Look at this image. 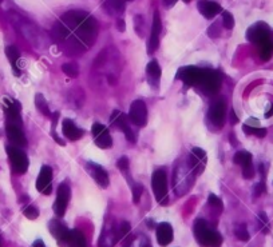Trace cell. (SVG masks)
<instances>
[{"label": "cell", "instance_id": "cell-15", "mask_svg": "<svg viewBox=\"0 0 273 247\" xmlns=\"http://www.w3.org/2000/svg\"><path fill=\"white\" fill-rule=\"evenodd\" d=\"M189 167L193 171V174L200 175L206 166V153L200 147H194L191 154L189 155Z\"/></svg>", "mask_w": 273, "mask_h": 247}, {"label": "cell", "instance_id": "cell-52", "mask_svg": "<svg viewBox=\"0 0 273 247\" xmlns=\"http://www.w3.org/2000/svg\"><path fill=\"white\" fill-rule=\"evenodd\" d=\"M0 3H2V0H0Z\"/></svg>", "mask_w": 273, "mask_h": 247}, {"label": "cell", "instance_id": "cell-34", "mask_svg": "<svg viewBox=\"0 0 273 247\" xmlns=\"http://www.w3.org/2000/svg\"><path fill=\"white\" fill-rule=\"evenodd\" d=\"M235 234L236 237L239 238L240 240H243V242L249 240V233H248V229H246L245 224H239V226H236Z\"/></svg>", "mask_w": 273, "mask_h": 247}, {"label": "cell", "instance_id": "cell-21", "mask_svg": "<svg viewBox=\"0 0 273 247\" xmlns=\"http://www.w3.org/2000/svg\"><path fill=\"white\" fill-rule=\"evenodd\" d=\"M7 109H6V116H7V125L22 127V118H21V106L16 102H12L10 99H6Z\"/></svg>", "mask_w": 273, "mask_h": 247}, {"label": "cell", "instance_id": "cell-29", "mask_svg": "<svg viewBox=\"0 0 273 247\" xmlns=\"http://www.w3.org/2000/svg\"><path fill=\"white\" fill-rule=\"evenodd\" d=\"M6 55H7L8 60L11 61V65L14 67L15 74H21V71H17V60L21 58V54L17 51V48L15 47V46H7V47H6Z\"/></svg>", "mask_w": 273, "mask_h": 247}, {"label": "cell", "instance_id": "cell-36", "mask_svg": "<svg viewBox=\"0 0 273 247\" xmlns=\"http://www.w3.org/2000/svg\"><path fill=\"white\" fill-rule=\"evenodd\" d=\"M222 23H224V27L226 30H232L235 27V19L230 15V12L228 11H222Z\"/></svg>", "mask_w": 273, "mask_h": 247}, {"label": "cell", "instance_id": "cell-31", "mask_svg": "<svg viewBox=\"0 0 273 247\" xmlns=\"http://www.w3.org/2000/svg\"><path fill=\"white\" fill-rule=\"evenodd\" d=\"M35 106H36V109L45 116H47V118L51 116V112H50V109H48L47 102H46L45 96L42 94H36V96H35Z\"/></svg>", "mask_w": 273, "mask_h": 247}, {"label": "cell", "instance_id": "cell-2", "mask_svg": "<svg viewBox=\"0 0 273 247\" xmlns=\"http://www.w3.org/2000/svg\"><path fill=\"white\" fill-rule=\"evenodd\" d=\"M194 237L197 242L204 247H220L222 243V237L220 233L212 230L208 226V223L204 219H196L194 227Z\"/></svg>", "mask_w": 273, "mask_h": 247}, {"label": "cell", "instance_id": "cell-20", "mask_svg": "<svg viewBox=\"0 0 273 247\" xmlns=\"http://www.w3.org/2000/svg\"><path fill=\"white\" fill-rule=\"evenodd\" d=\"M6 132H7V138L11 142V145L15 147H26L27 146V139L24 136L22 127H16V126H6Z\"/></svg>", "mask_w": 273, "mask_h": 247}, {"label": "cell", "instance_id": "cell-3", "mask_svg": "<svg viewBox=\"0 0 273 247\" xmlns=\"http://www.w3.org/2000/svg\"><path fill=\"white\" fill-rule=\"evenodd\" d=\"M10 19L15 27L21 31L22 34L26 36V39H28L31 43L34 44L35 47L36 48L42 47V40H43V36H42L41 31L35 27L34 24L27 22L26 19H23L21 15L14 12V11H11L10 12Z\"/></svg>", "mask_w": 273, "mask_h": 247}, {"label": "cell", "instance_id": "cell-48", "mask_svg": "<svg viewBox=\"0 0 273 247\" xmlns=\"http://www.w3.org/2000/svg\"><path fill=\"white\" fill-rule=\"evenodd\" d=\"M118 30L120 31H125V22L121 19L120 22H118Z\"/></svg>", "mask_w": 273, "mask_h": 247}, {"label": "cell", "instance_id": "cell-43", "mask_svg": "<svg viewBox=\"0 0 273 247\" xmlns=\"http://www.w3.org/2000/svg\"><path fill=\"white\" fill-rule=\"evenodd\" d=\"M265 184H264V182H260L257 183L256 186H255V190H253V195L255 196H260L263 193H265Z\"/></svg>", "mask_w": 273, "mask_h": 247}, {"label": "cell", "instance_id": "cell-44", "mask_svg": "<svg viewBox=\"0 0 273 247\" xmlns=\"http://www.w3.org/2000/svg\"><path fill=\"white\" fill-rule=\"evenodd\" d=\"M245 125L250 126V127H259V120H257V119L250 118V119H248V120H246Z\"/></svg>", "mask_w": 273, "mask_h": 247}, {"label": "cell", "instance_id": "cell-12", "mask_svg": "<svg viewBox=\"0 0 273 247\" xmlns=\"http://www.w3.org/2000/svg\"><path fill=\"white\" fill-rule=\"evenodd\" d=\"M91 134L99 149H110L113 146V139H111L109 130H107V127L101 125V123H94L91 129Z\"/></svg>", "mask_w": 273, "mask_h": 247}, {"label": "cell", "instance_id": "cell-11", "mask_svg": "<svg viewBox=\"0 0 273 247\" xmlns=\"http://www.w3.org/2000/svg\"><path fill=\"white\" fill-rule=\"evenodd\" d=\"M208 118L209 120H210V123H212L215 127H217V129H220V127L224 126V122H225L226 118V105L222 99H219L217 102H215L210 106Z\"/></svg>", "mask_w": 273, "mask_h": 247}, {"label": "cell", "instance_id": "cell-1", "mask_svg": "<svg viewBox=\"0 0 273 247\" xmlns=\"http://www.w3.org/2000/svg\"><path fill=\"white\" fill-rule=\"evenodd\" d=\"M58 40L74 39L81 48H90L96 39L98 23L85 11H71L62 17L54 28Z\"/></svg>", "mask_w": 273, "mask_h": 247}, {"label": "cell", "instance_id": "cell-26", "mask_svg": "<svg viewBox=\"0 0 273 247\" xmlns=\"http://www.w3.org/2000/svg\"><path fill=\"white\" fill-rule=\"evenodd\" d=\"M62 130L65 134L66 138L68 140H79L83 136V131L79 127H76L75 123L70 120V119H65L62 123Z\"/></svg>", "mask_w": 273, "mask_h": 247}, {"label": "cell", "instance_id": "cell-24", "mask_svg": "<svg viewBox=\"0 0 273 247\" xmlns=\"http://www.w3.org/2000/svg\"><path fill=\"white\" fill-rule=\"evenodd\" d=\"M118 239H120V235L115 233L113 224L107 223L103 227V231L99 238V247H113Z\"/></svg>", "mask_w": 273, "mask_h": 247}, {"label": "cell", "instance_id": "cell-7", "mask_svg": "<svg viewBox=\"0 0 273 247\" xmlns=\"http://www.w3.org/2000/svg\"><path fill=\"white\" fill-rule=\"evenodd\" d=\"M7 154L11 160L12 169L15 173L24 174L28 169V158L19 147L15 146H7Z\"/></svg>", "mask_w": 273, "mask_h": 247}, {"label": "cell", "instance_id": "cell-19", "mask_svg": "<svg viewBox=\"0 0 273 247\" xmlns=\"http://www.w3.org/2000/svg\"><path fill=\"white\" fill-rule=\"evenodd\" d=\"M198 11L201 12V15L206 19H213L220 12H222V8L219 3L212 2V0H200L197 3Z\"/></svg>", "mask_w": 273, "mask_h": 247}, {"label": "cell", "instance_id": "cell-45", "mask_svg": "<svg viewBox=\"0 0 273 247\" xmlns=\"http://www.w3.org/2000/svg\"><path fill=\"white\" fill-rule=\"evenodd\" d=\"M177 2L178 0H164V4H165V7L170 8V7H173Z\"/></svg>", "mask_w": 273, "mask_h": 247}, {"label": "cell", "instance_id": "cell-5", "mask_svg": "<svg viewBox=\"0 0 273 247\" xmlns=\"http://www.w3.org/2000/svg\"><path fill=\"white\" fill-rule=\"evenodd\" d=\"M190 173H193L190 167L185 166L184 163H181L180 166H177L174 173V191L177 195H184L186 191L191 187L190 180Z\"/></svg>", "mask_w": 273, "mask_h": 247}, {"label": "cell", "instance_id": "cell-33", "mask_svg": "<svg viewBox=\"0 0 273 247\" xmlns=\"http://www.w3.org/2000/svg\"><path fill=\"white\" fill-rule=\"evenodd\" d=\"M244 131L248 134V135H256L257 138H264L266 135L265 129H260V127H250V126L244 125Z\"/></svg>", "mask_w": 273, "mask_h": 247}, {"label": "cell", "instance_id": "cell-23", "mask_svg": "<svg viewBox=\"0 0 273 247\" xmlns=\"http://www.w3.org/2000/svg\"><path fill=\"white\" fill-rule=\"evenodd\" d=\"M173 237H174V233H173V227L170 223L167 222H162L157 226V240L160 246L165 247L169 243L173 242Z\"/></svg>", "mask_w": 273, "mask_h": 247}, {"label": "cell", "instance_id": "cell-47", "mask_svg": "<svg viewBox=\"0 0 273 247\" xmlns=\"http://www.w3.org/2000/svg\"><path fill=\"white\" fill-rule=\"evenodd\" d=\"M230 119H232V125H236V123L239 122V118H237V116H236V114H235V111H232L230 112Z\"/></svg>", "mask_w": 273, "mask_h": 247}, {"label": "cell", "instance_id": "cell-22", "mask_svg": "<svg viewBox=\"0 0 273 247\" xmlns=\"http://www.w3.org/2000/svg\"><path fill=\"white\" fill-rule=\"evenodd\" d=\"M87 170L90 171L92 178L95 179V182L98 183L99 187L106 189V187L109 186V183H110L109 175H107V171L103 169L102 166H99V164H96V163H89Z\"/></svg>", "mask_w": 273, "mask_h": 247}, {"label": "cell", "instance_id": "cell-28", "mask_svg": "<svg viewBox=\"0 0 273 247\" xmlns=\"http://www.w3.org/2000/svg\"><path fill=\"white\" fill-rule=\"evenodd\" d=\"M259 52L260 58L263 59L264 61L269 60L273 55V40L272 39H268V40L263 42L261 44H259Z\"/></svg>", "mask_w": 273, "mask_h": 247}, {"label": "cell", "instance_id": "cell-25", "mask_svg": "<svg viewBox=\"0 0 273 247\" xmlns=\"http://www.w3.org/2000/svg\"><path fill=\"white\" fill-rule=\"evenodd\" d=\"M146 75L147 80H149V85L157 90L160 87V78H161V67L158 65V61L151 60L149 65L146 66Z\"/></svg>", "mask_w": 273, "mask_h": 247}, {"label": "cell", "instance_id": "cell-50", "mask_svg": "<svg viewBox=\"0 0 273 247\" xmlns=\"http://www.w3.org/2000/svg\"><path fill=\"white\" fill-rule=\"evenodd\" d=\"M185 3H190V0H184Z\"/></svg>", "mask_w": 273, "mask_h": 247}, {"label": "cell", "instance_id": "cell-27", "mask_svg": "<svg viewBox=\"0 0 273 247\" xmlns=\"http://www.w3.org/2000/svg\"><path fill=\"white\" fill-rule=\"evenodd\" d=\"M67 246L68 247H87L86 244V238L83 235V233H81L79 230L74 229L70 230V235L67 239Z\"/></svg>", "mask_w": 273, "mask_h": 247}, {"label": "cell", "instance_id": "cell-6", "mask_svg": "<svg viewBox=\"0 0 273 247\" xmlns=\"http://www.w3.org/2000/svg\"><path fill=\"white\" fill-rule=\"evenodd\" d=\"M221 83L222 79L219 72L212 71V70H204L201 80H200L197 86L201 87V90L205 94H216L221 87Z\"/></svg>", "mask_w": 273, "mask_h": 247}, {"label": "cell", "instance_id": "cell-49", "mask_svg": "<svg viewBox=\"0 0 273 247\" xmlns=\"http://www.w3.org/2000/svg\"><path fill=\"white\" fill-rule=\"evenodd\" d=\"M272 115H273V105L270 106L269 111H268V112H266V114H265V118H270V116H272Z\"/></svg>", "mask_w": 273, "mask_h": 247}, {"label": "cell", "instance_id": "cell-46", "mask_svg": "<svg viewBox=\"0 0 273 247\" xmlns=\"http://www.w3.org/2000/svg\"><path fill=\"white\" fill-rule=\"evenodd\" d=\"M32 247H46V244L43 240L38 239V240H35L34 243H32Z\"/></svg>", "mask_w": 273, "mask_h": 247}, {"label": "cell", "instance_id": "cell-51", "mask_svg": "<svg viewBox=\"0 0 273 247\" xmlns=\"http://www.w3.org/2000/svg\"><path fill=\"white\" fill-rule=\"evenodd\" d=\"M0 246H2V239H0Z\"/></svg>", "mask_w": 273, "mask_h": 247}, {"label": "cell", "instance_id": "cell-42", "mask_svg": "<svg viewBox=\"0 0 273 247\" xmlns=\"http://www.w3.org/2000/svg\"><path fill=\"white\" fill-rule=\"evenodd\" d=\"M129 233H130V223L129 222H122V223H121V227H120V231H118V235H120V238H123Z\"/></svg>", "mask_w": 273, "mask_h": 247}, {"label": "cell", "instance_id": "cell-35", "mask_svg": "<svg viewBox=\"0 0 273 247\" xmlns=\"http://www.w3.org/2000/svg\"><path fill=\"white\" fill-rule=\"evenodd\" d=\"M259 224H260V229H261V231H263L264 234H268L270 231L269 220H268V217H266L265 213L259 214Z\"/></svg>", "mask_w": 273, "mask_h": 247}, {"label": "cell", "instance_id": "cell-39", "mask_svg": "<svg viewBox=\"0 0 273 247\" xmlns=\"http://www.w3.org/2000/svg\"><path fill=\"white\" fill-rule=\"evenodd\" d=\"M118 169L125 174V176H129V159L126 156H122L118 159Z\"/></svg>", "mask_w": 273, "mask_h": 247}, {"label": "cell", "instance_id": "cell-32", "mask_svg": "<svg viewBox=\"0 0 273 247\" xmlns=\"http://www.w3.org/2000/svg\"><path fill=\"white\" fill-rule=\"evenodd\" d=\"M62 70H63V72H65L67 76H70V78H76L79 74V68H78V65L76 63H66V65L62 66Z\"/></svg>", "mask_w": 273, "mask_h": 247}, {"label": "cell", "instance_id": "cell-40", "mask_svg": "<svg viewBox=\"0 0 273 247\" xmlns=\"http://www.w3.org/2000/svg\"><path fill=\"white\" fill-rule=\"evenodd\" d=\"M24 215L28 218V219H36L39 217V211L35 206H28L24 209Z\"/></svg>", "mask_w": 273, "mask_h": 247}, {"label": "cell", "instance_id": "cell-13", "mask_svg": "<svg viewBox=\"0 0 273 247\" xmlns=\"http://www.w3.org/2000/svg\"><path fill=\"white\" fill-rule=\"evenodd\" d=\"M202 71H204V68H198L194 67V66L182 67L177 72V78L184 81L185 85L197 86L200 83V80H201Z\"/></svg>", "mask_w": 273, "mask_h": 247}, {"label": "cell", "instance_id": "cell-30", "mask_svg": "<svg viewBox=\"0 0 273 247\" xmlns=\"http://www.w3.org/2000/svg\"><path fill=\"white\" fill-rule=\"evenodd\" d=\"M233 160H235L236 164L245 167L248 164H252V155L248 151H239V153H236Z\"/></svg>", "mask_w": 273, "mask_h": 247}, {"label": "cell", "instance_id": "cell-16", "mask_svg": "<svg viewBox=\"0 0 273 247\" xmlns=\"http://www.w3.org/2000/svg\"><path fill=\"white\" fill-rule=\"evenodd\" d=\"M52 170L51 167L43 166L39 173L38 179H36V190L39 193L45 194V195H50L52 193Z\"/></svg>", "mask_w": 273, "mask_h": 247}, {"label": "cell", "instance_id": "cell-8", "mask_svg": "<svg viewBox=\"0 0 273 247\" xmlns=\"http://www.w3.org/2000/svg\"><path fill=\"white\" fill-rule=\"evenodd\" d=\"M129 119L138 127H144L147 122V109L144 100L136 99L131 103L129 111Z\"/></svg>", "mask_w": 273, "mask_h": 247}, {"label": "cell", "instance_id": "cell-38", "mask_svg": "<svg viewBox=\"0 0 273 247\" xmlns=\"http://www.w3.org/2000/svg\"><path fill=\"white\" fill-rule=\"evenodd\" d=\"M208 202H209V204H210V206L215 207V209H217L219 211L222 210V200L220 199L219 196L215 195V194H209Z\"/></svg>", "mask_w": 273, "mask_h": 247}, {"label": "cell", "instance_id": "cell-18", "mask_svg": "<svg viewBox=\"0 0 273 247\" xmlns=\"http://www.w3.org/2000/svg\"><path fill=\"white\" fill-rule=\"evenodd\" d=\"M50 233L54 235L59 246H67V239L70 235V230L65 224L59 222L58 219H54L50 222Z\"/></svg>", "mask_w": 273, "mask_h": 247}, {"label": "cell", "instance_id": "cell-14", "mask_svg": "<svg viewBox=\"0 0 273 247\" xmlns=\"http://www.w3.org/2000/svg\"><path fill=\"white\" fill-rule=\"evenodd\" d=\"M110 122H111L113 126H116L118 129L122 130V132L125 134L127 140H130V142H134V140H135V135H134L133 130H131L129 122H127L126 115H125L123 112H121L120 110H115V111L111 114Z\"/></svg>", "mask_w": 273, "mask_h": 247}, {"label": "cell", "instance_id": "cell-9", "mask_svg": "<svg viewBox=\"0 0 273 247\" xmlns=\"http://www.w3.org/2000/svg\"><path fill=\"white\" fill-rule=\"evenodd\" d=\"M246 37L252 43L261 44L263 42L270 39V28L268 27V24L259 22V23L253 24L252 27H249V30L246 31Z\"/></svg>", "mask_w": 273, "mask_h": 247}, {"label": "cell", "instance_id": "cell-10", "mask_svg": "<svg viewBox=\"0 0 273 247\" xmlns=\"http://www.w3.org/2000/svg\"><path fill=\"white\" fill-rule=\"evenodd\" d=\"M70 187L67 183H62L58 187V193H56V199L54 203V211L58 217H63L67 210L68 202H70Z\"/></svg>", "mask_w": 273, "mask_h": 247}, {"label": "cell", "instance_id": "cell-37", "mask_svg": "<svg viewBox=\"0 0 273 247\" xmlns=\"http://www.w3.org/2000/svg\"><path fill=\"white\" fill-rule=\"evenodd\" d=\"M131 190H133V202L136 204L140 202L142 191H144V187H142L141 183H133V184H131Z\"/></svg>", "mask_w": 273, "mask_h": 247}, {"label": "cell", "instance_id": "cell-41", "mask_svg": "<svg viewBox=\"0 0 273 247\" xmlns=\"http://www.w3.org/2000/svg\"><path fill=\"white\" fill-rule=\"evenodd\" d=\"M243 176L245 179H252L253 176H255V169H253L252 164L243 167Z\"/></svg>", "mask_w": 273, "mask_h": 247}, {"label": "cell", "instance_id": "cell-4", "mask_svg": "<svg viewBox=\"0 0 273 247\" xmlns=\"http://www.w3.org/2000/svg\"><path fill=\"white\" fill-rule=\"evenodd\" d=\"M151 187H153V193L155 195L158 203L167 204L169 203V198H167V176L165 170H157L154 171L153 178H151Z\"/></svg>", "mask_w": 273, "mask_h": 247}, {"label": "cell", "instance_id": "cell-17", "mask_svg": "<svg viewBox=\"0 0 273 247\" xmlns=\"http://www.w3.org/2000/svg\"><path fill=\"white\" fill-rule=\"evenodd\" d=\"M161 28H162V23H161L160 12L155 11L153 16V26H151L150 39H149V47H147V52H149V54H154L155 50L158 48V46H160Z\"/></svg>", "mask_w": 273, "mask_h": 247}]
</instances>
